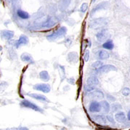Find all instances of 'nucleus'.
<instances>
[{"instance_id": "obj_26", "label": "nucleus", "mask_w": 130, "mask_h": 130, "mask_svg": "<svg viewBox=\"0 0 130 130\" xmlns=\"http://www.w3.org/2000/svg\"><path fill=\"white\" fill-rule=\"evenodd\" d=\"M73 55H74V53H71V54H69V56H68V59H70L71 58V59L70 60H69L70 62H72V61H75L76 60H77V54H75V56H73Z\"/></svg>"}, {"instance_id": "obj_31", "label": "nucleus", "mask_w": 130, "mask_h": 130, "mask_svg": "<svg viewBox=\"0 0 130 130\" xmlns=\"http://www.w3.org/2000/svg\"><path fill=\"white\" fill-rule=\"evenodd\" d=\"M107 120H108L110 122H111L112 124H114V119H113V117L111 116H107Z\"/></svg>"}, {"instance_id": "obj_35", "label": "nucleus", "mask_w": 130, "mask_h": 130, "mask_svg": "<svg viewBox=\"0 0 130 130\" xmlns=\"http://www.w3.org/2000/svg\"><path fill=\"white\" fill-rule=\"evenodd\" d=\"M95 0H92V1H95Z\"/></svg>"}, {"instance_id": "obj_33", "label": "nucleus", "mask_w": 130, "mask_h": 130, "mask_svg": "<svg viewBox=\"0 0 130 130\" xmlns=\"http://www.w3.org/2000/svg\"><path fill=\"white\" fill-rule=\"evenodd\" d=\"M127 117H128V120L130 121V111H129V113H128V116H127Z\"/></svg>"}, {"instance_id": "obj_22", "label": "nucleus", "mask_w": 130, "mask_h": 130, "mask_svg": "<svg viewBox=\"0 0 130 130\" xmlns=\"http://www.w3.org/2000/svg\"><path fill=\"white\" fill-rule=\"evenodd\" d=\"M103 47L106 49H108V50H111L114 48V43L111 41H108L107 42L104 43L103 45Z\"/></svg>"}, {"instance_id": "obj_13", "label": "nucleus", "mask_w": 130, "mask_h": 130, "mask_svg": "<svg viewBox=\"0 0 130 130\" xmlns=\"http://www.w3.org/2000/svg\"><path fill=\"white\" fill-rule=\"evenodd\" d=\"M92 24L93 28H98L99 26H102V25H105L106 22H105L104 19L101 18V19H98V20H95V21H92Z\"/></svg>"}, {"instance_id": "obj_12", "label": "nucleus", "mask_w": 130, "mask_h": 130, "mask_svg": "<svg viewBox=\"0 0 130 130\" xmlns=\"http://www.w3.org/2000/svg\"><path fill=\"white\" fill-rule=\"evenodd\" d=\"M93 119L95 121V122H97L98 123H99V124H106V118L104 116H103V115H95V116H94L93 117Z\"/></svg>"}, {"instance_id": "obj_6", "label": "nucleus", "mask_w": 130, "mask_h": 130, "mask_svg": "<svg viewBox=\"0 0 130 130\" xmlns=\"http://www.w3.org/2000/svg\"><path fill=\"white\" fill-rule=\"evenodd\" d=\"M101 109V106L100 103L96 102V101H93L90 103V107H89V110L90 112L92 113H95V112H99Z\"/></svg>"}, {"instance_id": "obj_24", "label": "nucleus", "mask_w": 130, "mask_h": 130, "mask_svg": "<svg viewBox=\"0 0 130 130\" xmlns=\"http://www.w3.org/2000/svg\"><path fill=\"white\" fill-rule=\"evenodd\" d=\"M101 67H103V62L101 61H97L92 64V68L95 69H98Z\"/></svg>"}, {"instance_id": "obj_4", "label": "nucleus", "mask_w": 130, "mask_h": 130, "mask_svg": "<svg viewBox=\"0 0 130 130\" xmlns=\"http://www.w3.org/2000/svg\"><path fill=\"white\" fill-rule=\"evenodd\" d=\"M89 98L90 99L100 100V99H103L104 98V95H103L102 91L96 90H94L89 94Z\"/></svg>"}, {"instance_id": "obj_8", "label": "nucleus", "mask_w": 130, "mask_h": 130, "mask_svg": "<svg viewBox=\"0 0 130 130\" xmlns=\"http://www.w3.org/2000/svg\"><path fill=\"white\" fill-rule=\"evenodd\" d=\"M1 36L6 40H9L13 38L14 33L11 31H1Z\"/></svg>"}, {"instance_id": "obj_14", "label": "nucleus", "mask_w": 130, "mask_h": 130, "mask_svg": "<svg viewBox=\"0 0 130 130\" xmlns=\"http://www.w3.org/2000/svg\"><path fill=\"white\" fill-rule=\"evenodd\" d=\"M87 84L91 85H95L98 84V79L95 76H91L87 80Z\"/></svg>"}, {"instance_id": "obj_3", "label": "nucleus", "mask_w": 130, "mask_h": 130, "mask_svg": "<svg viewBox=\"0 0 130 130\" xmlns=\"http://www.w3.org/2000/svg\"><path fill=\"white\" fill-rule=\"evenodd\" d=\"M22 105L26 108H31L34 111H40V112H43V111L36 105H35L34 103L27 100H24L22 101Z\"/></svg>"}, {"instance_id": "obj_18", "label": "nucleus", "mask_w": 130, "mask_h": 130, "mask_svg": "<svg viewBox=\"0 0 130 130\" xmlns=\"http://www.w3.org/2000/svg\"><path fill=\"white\" fill-rule=\"evenodd\" d=\"M100 106H101V108H103V111L107 113L110 111V106H109V103L106 101V100H103L100 103Z\"/></svg>"}, {"instance_id": "obj_1", "label": "nucleus", "mask_w": 130, "mask_h": 130, "mask_svg": "<svg viewBox=\"0 0 130 130\" xmlns=\"http://www.w3.org/2000/svg\"><path fill=\"white\" fill-rule=\"evenodd\" d=\"M66 32H67V28L65 27H61L56 31L54 32L52 34L48 36L47 38L48 40H55L58 38H61V37L64 36L65 35Z\"/></svg>"}, {"instance_id": "obj_9", "label": "nucleus", "mask_w": 130, "mask_h": 130, "mask_svg": "<svg viewBox=\"0 0 130 130\" xmlns=\"http://www.w3.org/2000/svg\"><path fill=\"white\" fill-rule=\"evenodd\" d=\"M28 38L27 36H24V35H22V36L20 37L19 40L17 41V43H16L15 45H16V47L18 48L20 46H21V45H25V44L28 43Z\"/></svg>"}, {"instance_id": "obj_11", "label": "nucleus", "mask_w": 130, "mask_h": 130, "mask_svg": "<svg viewBox=\"0 0 130 130\" xmlns=\"http://www.w3.org/2000/svg\"><path fill=\"white\" fill-rule=\"evenodd\" d=\"M115 119L116 120L119 122V123H124L127 121L126 119V116L124 113L121 112V113H118L115 115Z\"/></svg>"}, {"instance_id": "obj_19", "label": "nucleus", "mask_w": 130, "mask_h": 130, "mask_svg": "<svg viewBox=\"0 0 130 130\" xmlns=\"http://www.w3.org/2000/svg\"><path fill=\"white\" fill-rule=\"evenodd\" d=\"M70 3V0H61L60 5H59V8L61 10H64L67 8V7L69 6Z\"/></svg>"}, {"instance_id": "obj_27", "label": "nucleus", "mask_w": 130, "mask_h": 130, "mask_svg": "<svg viewBox=\"0 0 130 130\" xmlns=\"http://www.w3.org/2000/svg\"><path fill=\"white\" fill-rule=\"evenodd\" d=\"M122 94L124 96H127L130 94V89L128 87H124L122 90Z\"/></svg>"}, {"instance_id": "obj_2", "label": "nucleus", "mask_w": 130, "mask_h": 130, "mask_svg": "<svg viewBox=\"0 0 130 130\" xmlns=\"http://www.w3.org/2000/svg\"><path fill=\"white\" fill-rule=\"evenodd\" d=\"M116 70H117V69L114 65L107 64V65H104V66L101 67L100 69H98L97 70V72L98 73H107L111 71H116Z\"/></svg>"}, {"instance_id": "obj_23", "label": "nucleus", "mask_w": 130, "mask_h": 130, "mask_svg": "<svg viewBox=\"0 0 130 130\" xmlns=\"http://www.w3.org/2000/svg\"><path fill=\"white\" fill-rule=\"evenodd\" d=\"M54 24H55V22H54L52 19L49 18V19L47 20L43 24H42V26H43V27H51V26H53Z\"/></svg>"}, {"instance_id": "obj_20", "label": "nucleus", "mask_w": 130, "mask_h": 130, "mask_svg": "<svg viewBox=\"0 0 130 130\" xmlns=\"http://www.w3.org/2000/svg\"><path fill=\"white\" fill-rule=\"evenodd\" d=\"M17 15L20 17V18H23V19H28V17H29V15H28V12H24V11H23V10H20V9H19V10H17Z\"/></svg>"}, {"instance_id": "obj_29", "label": "nucleus", "mask_w": 130, "mask_h": 130, "mask_svg": "<svg viewBox=\"0 0 130 130\" xmlns=\"http://www.w3.org/2000/svg\"><path fill=\"white\" fill-rule=\"evenodd\" d=\"M95 87L94 85H87V84L85 86V90L87 92H90V91H92V90H94Z\"/></svg>"}, {"instance_id": "obj_16", "label": "nucleus", "mask_w": 130, "mask_h": 130, "mask_svg": "<svg viewBox=\"0 0 130 130\" xmlns=\"http://www.w3.org/2000/svg\"><path fill=\"white\" fill-rule=\"evenodd\" d=\"M20 57H21V59H22L23 61L32 63V64L34 62L33 60V59H32V57H31V56L29 55L28 54H26V53H25V54H23Z\"/></svg>"}, {"instance_id": "obj_21", "label": "nucleus", "mask_w": 130, "mask_h": 130, "mask_svg": "<svg viewBox=\"0 0 130 130\" xmlns=\"http://www.w3.org/2000/svg\"><path fill=\"white\" fill-rule=\"evenodd\" d=\"M40 77L41 79H42L44 81H48L49 80V75L48 72L46 71H42L41 72H40Z\"/></svg>"}, {"instance_id": "obj_10", "label": "nucleus", "mask_w": 130, "mask_h": 130, "mask_svg": "<svg viewBox=\"0 0 130 130\" xmlns=\"http://www.w3.org/2000/svg\"><path fill=\"white\" fill-rule=\"evenodd\" d=\"M108 2H107V1H104V2H102V3H100V4H98L92 9V11L91 12V14L95 12L98 11V10H101V9H106V8L108 7Z\"/></svg>"}, {"instance_id": "obj_32", "label": "nucleus", "mask_w": 130, "mask_h": 130, "mask_svg": "<svg viewBox=\"0 0 130 130\" xmlns=\"http://www.w3.org/2000/svg\"><path fill=\"white\" fill-rule=\"evenodd\" d=\"M107 98H108V100H110L111 101H115V98H114L113 96H111V95H107Z\"/></svg>"}, {"instance_id": "obj_7", "label": "nucleus", "mask_w": 130, "mask_h": 130, "mask_svg": "<svg viewBox=\"0 0 130 130\" xmlns=\"http://www.w3.org/2000/svg\"><path fill=\"white\" fill-rule=\"evenodd\" d=\"M108 33L107 32V31L106 30H103L102 31H100V33H98L96 36L97 37V39L98 41L100 42H103L105 41L107 38H108Z\"/></svg>"}, {"instance_id": "obj_5", "label": "nucleus", "mask_w": 130, "mask_h": 130, "mask_svg": "<svg viewBox=\"0 0 130 130\" xmlns=\"http://www.w3.org/2000/svg\"><path fill=\"white\" fill-rule=\"evenodd\" d=\"M35 90L42 91L43 92H49L51 90V87L48 84H37L33 86Z\"/></svg>"}, {"instance_id": "obj_25", "label": "nucleus", "mask_w": 130, "mask_h": 130, "mask_svg": "<svg viewBox=\"0 0 130 130\" xmlns=\"http://www.w3.org/2000/svg\"><path fill=\"white\" fill-rule=\"evenodd\" d=\"M111 108L113 110V111H119V110H121L122 109V106L119 104V103H114L111 106Z\"/></svg>"}, {"instance_id": "obj_15", "label": "nucleus", "mask_w": 130, "mask_h": 130, "mask_svg": "<svg viewBox=\"0 0 130 130\" xmlns=\"http://www.w3.org/2000/svg\"><path fill=\"white\" fill-rule=\"evenodd\" d=\"M29 96L35 98V99H37V100H42V101H48V99L46 98V96L42 95H40V94H36V93H31V94H28Z\"/></svg>"}, {"instance_id": "obj_34", "label": "nucleus", "mask_w": 130, "mask_h": 130, "mask_svg": "<svg viewBox=\"0 0 130 130\" xmlns=\"http://www.w3.org/2000/svg\"><path fill=\"white\" fill-rule=\"evenodd\" d=\"M20 130H28L27 128H25V127H22V128H20Z\"/></svg>"}, {"instance_id": "obj_28", "label": "nucleus", "mask_w": 130, "mask_h": 130, "mask_svg": "<svg viewBox=\"0 0 130 130\" xmlns=\"http://www.w3.org/2000/svg\"><path fill=\"white\" fill-rule=\"evenodd\" d=\"M83 58H84L85 61H88L89 58H90V51H89V50H86V51L85 52V54H84Z\"/></svg>"}, {"instance_id": "obj_30", "label": "nucleus", "mask_w": 130, "mask_h": 130, "mask_svg": "<svg viewBox=\"0 0 130 130\" xmlns=\"http://www.w3.org/2000/svg\"><path fill=\"white\" fill-rule=\"evenodd\" d=\"M87 4L86 3H84V4H83V5L81 6L80 11H81L82 12H85L87 10Z\"/></svg>"}, {"instance_id": "obj_17", "label": "nucleus", "mask_w": 130, "mask_h": 130, "mask_svg": "<svg viewBox=\"0 0 130 130\" xmlns=\"http://www.w3.org/2000/svg\"><path fill=\"white\" fill-rule=\"evenodd\" d=\"M98 57L100 59H107L109 58V54L106 51H103V50H100L98 53Z\"/></svg>"}]
</instances>
